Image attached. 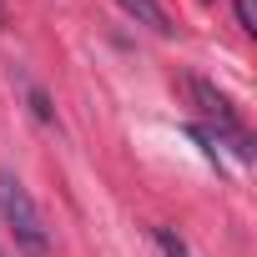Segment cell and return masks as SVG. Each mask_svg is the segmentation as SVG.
Wrapping results in <instances>:
<instances>
[{
  "label": "cell",
  "mask_w": 257,
  "mask_h": 257,
  "mask_svg": "<svg viewBox=\"0 0 257 257\" xmlns=\"http://www.w3.org/2000/svg\"><path fill=\"white\" fill-rule=\"evenodd\" d=\"M187 91H192L197 111L207 116L202 132H207L217 147H232V152H237V162H252V132H247L242 111L232 106V96H227V91H217V86H212V81H202V76H192V81H187Z\"/></svg>",
  "instance_id": "cell-1"
},
{
  "label": "cell",
  "mask_w": 257,
  "mask_h": 257,
  "mask_svg": "<svg viewBox=\"0 0 257 257\" xmlns=\"http://www.w3.org/2000/svg\"><path fill=\"white\" fill-rule=\"evenodd\" d=\"M0 217H6V227H11V237H16V247L26 257H46L51 252V232L41 222V207L31 202L26 182L11 167H0Z\"/></svg>",
  "instance_id": "cell-2"
},
{
  "label": "cell",
  "mask_w": 257,
  "mask_h": 257,
  "mask_svg": "<svg viewBox=\"0 0 257 257\" xmlns=\"http://www.w3.org/2000/svg\"><path fill=\"white\" fill-rule=\"evenodd\" d=\"M121 11L132 16L137 26H147V31H157V36H167V31H172V21H167V11L157 6V0H121Z\"/></svg>",
  "instance_id": "cell-3"
},
{
  "label": "cell",
  "mask_w": 257,
  "mask_h": 257,
  "mask_svg": "<svg viewBox=\"0 0 257 257\" xmlns=\"http://www.w3.org/2000/svg\"><path fill=\"white\" fill-rule=\"evenodd\" d=\"M157 247H162V257H192V247H187L172 227H157Z\"/></svg>",
  "instance_id": "cell-4"
},
{
  "label": "cell",
  "mask_w": 257,
  "mask_h": 257,
  "mask_svg": "<svg viewBox=\"0 0 257 257\" xmlns=\"http://www.w3.org/2000/svg\"><path fill=\"white\" fill-rule=\"evenodd\" d=\"M237 21H242V31H257V16H252V0H237Z\"/></svg>",
  "instance_id": "cell-5"
}]
</instances>
